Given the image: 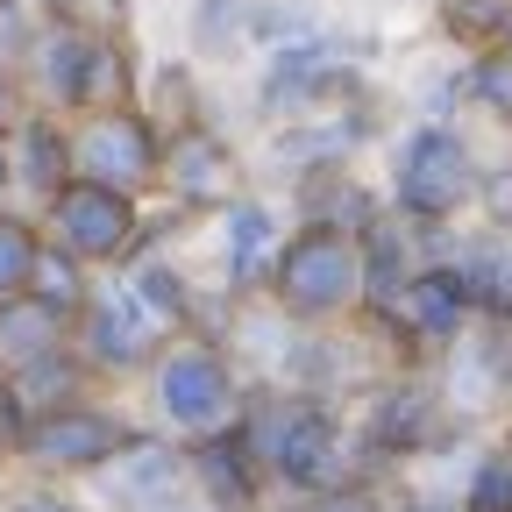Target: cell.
Masks as SVG:
<instances>
[{"mask_svg":"<svg viewBox=\"0 0 512 512\" xmlns=\"http://www.w3.org/2000/svg\"><path fill=\"white\" fill-rule=\"evenodd\" d=\"M235 434L249 441V456L264 463V477H285L299 498L313 491H335V484H363L349 470V434L335 420L328 399H306V392H271L242 406Z\"/></svg>","mask_w":512,"mask_h":512,"instance_id":"1","label":"cell"},{"mask_svg":"<svg viewBox=\"0 0 512 512\" xmlns=\"http://www.w3.org/2000/svg\"><path fill=\"white\" fill-rule=\"evenodd\" d=\"M271 292L292 320H335L363 299V242L335 235V228H299L278 264H271Z\"/></svg>","mask_w":512,"mask_h":512,"instance_id":"2","label":"cell"},{"mask_svg":"<svg viewBox=\"0 0 512 512\" xmlns=\"http://www.w3.org/2000/svg\"><path fill=\"white\" fill-rule=\"evenodd\" d=\"M157 406L178 434L207 441V434H228L242 420V392H235V370L221 363V349L207 342H178L157 356Z\"/></svg>","mask_w":512,"mask_h":512,"instance_id":"3","label":"cell"},{"mask_svg":"<svg viewBox=\"0 0 512 512\" xmlns=\"http://www.w3.org/2000/svg\"><path fill=\"white\" fill-rule=\"evenodd\" d=\"M477 200V164L463 150V136H448V128H420L399 157V214L420 221V228H441L456 221L463 207Z\"/></svg>","mask_w":512,"mask_h":512,"instance_id":"4","label":"cell"},{"mask_svg":"<svg viewBox=\"0 0 512 512\" xmlns=\"http://www.w3.org/2000/svg\"><path fill=\"white\" fill-rule=\"evenodd\" d=\"M136 441L114 413H100V406H64V413H43V420H29L22 427V456L36 463V470H57V477H100L121 448Z\"/></svg>","mask_w":512,"mask_h":512,"instance_id":"5","label":"cell"},{"mask_svg":"<svg viewBox=\"0 0 512 512\" xmlns=\"http://www.w3.org/2000/svg\"><path fill=\"white\" fill-rule=\"evenodd\" d=\"M470 292H463V278L448 271V264H427L420 278H406L392 299H384L370 320L377 328H392L406 349H456L463 335H470Z\"/></svg>","mask_w":512,"mask_h":512,"instance_id":"6","label":"cell"},{"mask_svg":"<svg viewBox=\"0 0 512 512\" xmlns=\"http://www.w3.org/2000/svg\"><path fill=\"white\" fill-rule=\"evenodd\" d=\"M50 228H57V249L79 256V264H114V256L136 249V200L93 185V178H72L50 200Z\"/></svg>","mask_w":512,"mask_h":512,"instance_id":"7","label":"cell"},{"mask_svg":"<svg viewBox=\"0 0 512 512\" xmlns=\"http://www.w3.org/2000/svg\"><path fill=\"white\" fill-rule=\"evenodd\" d=\"M157 157H164V143L150 136V121H136V114H93L86 136L72 143L79 178L121 192V200H128V192H143V185H157Z\"/></svg>","mask_w":512,"mask_h":512,"instance_id":"8","label":"cell"},{"mask_svg":"<svg viewBox=\"0 0 512 512\" xmlns=\"http://www.w3.org/2000/svg\"><path fill=\"white\" fill-rule=\"evenodd\" d=\"M441 427H448V399L434 392V384H420V377H399V384H384V392L370 399L363 456H377V463L420 456V448L441 441Z\"/></svg>","mask_w":512,"mask_h":512,"instance_id":"9","label":"cell"},{"mask_svg":"<svg viewBox=\"0 0 512 512\" xmlns=\"http://www.w3.org/2000/svg\"><path fill=\"white\" fill-rule=\"evenodd\" d=\"M79 328H86V356L107 363V370H136V363L157 356V328L143 320V306L128 299V285L121 292H93L86 313H79Z\"/></svg>","mask_w":512,"mask_h":512,"instance_id":"10","label":"cell"},{"mask_svg":"<svg viewBox=\"0 0 512 512\" xmlns=\"http://www.w3.org/2000/svg\"><path fill=\"white\" fill-rule=\"evenodd\" d=\"M185 470L200 477L207 505L214 512H256V498H264V463L249 456V441L228 427V434H207V441H192V456Z\"/></svg>","mask_w":512,"mask_h":512,"instance_id":"11","label":"cell"},{"mask_svg":"<svg viewBox=\"0 0 512 512\" xmlns=\"http://www.w3.org/2000/svg\"><path fill=\"white\" fill-rule=\"evenodd\" d=\"M185 477V456L178 448H164V441H128L121 456L100 470V491H107V505H121V512H157V498L171 491Z\"/></svg>","mask_w":512,"mask_h":512,"instance_id":"12","label":"cell"},{"mask_svg":"<svg viewBox=\"0 0 512 512\" xmlns=\"http://www.w3.org/2000/svg\"><path fill=\"white\" fill-rule=\"evenodd\" d=\"M157 178L178 192V200L207 207V200H221V192H228L235 157H228V150L207 136V128H178V136L164 143V157H157Z\"/></svg>","mask_w":512,"mask_h":512,"instance_id":"13","label":"cell"},{"mask_svg":"<svg viewBox=\"0 0 512 512\" xmlns=\"http://www.w3.org/2000/svg\"><path fill=\"white\" fill-rule=\"evenodd\" d=\"M57 57H64V64H57V86L72 93L79 107H93V114H121V100H128V72H121V57H114L107 43H64Z\"/></svg>","mask_w":512,"mask_h":512,"instance_id":"14","label":"cell"},{"mask_svg":"<svg viewBox=\"0 0 512 512\" xmlns=\"http://www.w3.org/2000/svg\"><path fill=\"white\" fill-rule=\"evenodd\" d=\"M79 384H86V363H79L72 349H57V356H43V363H29V370H15V377H8V392H15L22 427H29V420H43V413L79 406Z\"/></svg>","mask_w":512,"mask_h":512,"instance_id":"15","label":"cell"},{"mask_svg":"<svg viewBox=\"0 0 512 512\" xmlns=\"http://www.w3.org/2000/svg\"><path fill=\"white\" fill-rule=\"evenodd\" d=\"M57 349H64V320L57 313H43L29 292L0 306V370H8V377L43 363V356H57Z\"/></svg>","mask_w":512,"mask_h":512,"instance_id":"16","label":"cell"},{"mask_svg":"<svg viewBox=\"0 0 512 512\" xmlns=\"http://www.w3.org/2000/svg\"><path fill=\"white\" fill-rule=\"evenodd\" d=\"M278 249H285V242H278V228H271V207H256V200L228 207V278H235V285L271 278Z\"/></svg>","mask_w":512,"mask_h":512,"instance_id":"17","label":"cell"},{"mask_svg":"<svg viewBox=\"0 0 512 512\" xmlns=\"http://www.w3.org/2000/svg\"><path fill=\"white\" fill-rule=\"evenodd\" d=\"M29 299H36L43 313H57V320H79L86 299H93L86 264H79V256H64L57 242H43V249H36V271H29Z\"/></svg>","mask_w":512,"mask_h":512,"instance_id":"18","label":"cell"},{"mask_svg":"<svg viewBox=\"0 0 512 512\" xmlns=\"http://www.w3.org/2000/svg\"><path fill=\"white\" fill-rule=\"evenodd\" d=\"M128 299L143 306V320H150L157 335H171V328H185V320H192V299H185L178 271H171V264H157V256L128 271Z\"/></svg>","mask_w":512,"mask_h":512,"instance_id":"19","label":"cell"},{"mask_svg":"<svg viewBox=\"0 0 512 512\" xmlns=\"http://www.w3.org/2000/svg\"><path fill=\"white\" fill-rule=\"evenodd\" d=\"M463 512H512V434L491 441L477 470H470V491H463Z\"/></svg>","mask_w":512,"mask_h":512,"instance_id":"20","label":"cell"},{"mask_svg":"<svg viewBox=\"0 0 512 512\" xmlns=\"http://www.w3.org/2000/svg\"><path fill=\"white\" fill-rule=\"evenodd\" d=\"M36 228L29 221H15V214H0V306L8 299H22L29 292V271H36Z\"/></svg>","mask_w":512,"mask_h":512,"instance_id":"21","label":"cell"},{"mask_svg":"<svg viewBox=\"0 0 512 512\" xmlns=\"http://www.w3.org/2000/svg\"><path fill=\"white\" fill-rule=\"evenodd\" d=\"M22 157H29V185L50 192V200L79 178V171H72V143H64L57 128H29V150H22Z\"/></svg>","mask_w":512,"mask_h":512,"instance_id":"22","label":"cell"},{"mask_svg":"<svg viewBox=\"0 0 512 512\" xmlns=\"http://www.w3.org/2000/svg\"><path fill=\"white\" fill-rule=\"evenodd\" d=\"M477 100H484L498 121H512V50H491V57L477 64Z\"/></svg>","mask_w":512,"mask_h":512,"instance_id":"23","label":"cell"},{"mask_svg":"<svg viewBox=\"0 0 512 512\" xmlns=\"http://www.w3.org/2000/svg\"><path fill=\"white\" fill-rule=\"evenodd\" d=\"M292 512H392L370 484H335V491H313V498H299Z\"/></svg>","mask_w":512,"mask_h":512,"instance_id":"24","label":"cell"},{"mask_svg":"<svg viewBox=\"0 0 512 512\" xmlns=\"http://www.w3.org/2000/svg\"><path fill=\"white\" fill-rule=\"evenodd\" d=\"M477 200H484L491 228H498V235H512V171H491V178H477Z\"/></svg>","mask_w":512,"mask_h":512,"instance_id":"25","label":"cell"},{"mask_svg":"<svg viewBox=\"0 0 512 512\" xmlns=\"http://www.w3.org/2000/svg\"><path fill=\"white\" fill-rule=\"evenodd\" d=\"M0 448H22V413H15V392H8V370H0Z\"/></svg>","mask_w":512,"mask_h":512,"instance_id":"26","label":"cell"},{"mask_svg":"<svg viewBox=\"0 0 512 512\" xmlns=\"http://www.w3.org/2000/svg\"><path fill=\"white\" fill-rule=\"evenodd\" d=\"M15 512H86V505L57 498V491H29V498H15Z\"/></svg>","mask_w":512,"mask_h":512,"instance_id":"27","label":"cell"},{"mask_svg":"<svg viewBox=\"0 0 512 512\" xmlns=\"http://www.w3.org/2000/svg\"><path fill=\"white\" fill-rule=\"evenodd\" d=\"M399 512H463V505H448V498H413V505H399Z\"/></svg>","mask_w":512,"mask_h":512,"instance_id":"28","label":"cell"},{"mask_svg":"<svg viewBox=\"0 0 512 512\" xmlns=\"http://www.w3.org/2000/svg\"><path fill=\"white\" fill-rule=\"evenodd\" d=\"M0 121H15V93L8 86H0Z\"/></svg>","mask_w":512,"mask_h":512,"instance_id":"29","label":"cell"},{"mask_svg":"<svg viewBox=\"0 0 512 512\" xmlns=\"http://www.w3.org/2000/svg\"><path fill=\"white\" fill-rule=\"evenodd\" d=\"M15 178V164H8V143H0V185H8Z\"/></svg>","mask_w":512,"mask_h":512,"instance_id":"30","label":"cell"}]
</instances>
